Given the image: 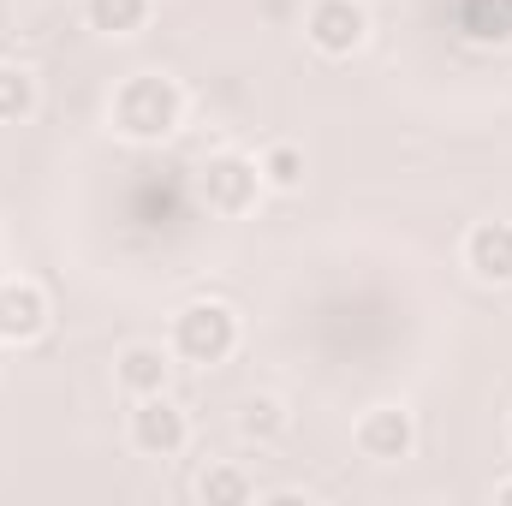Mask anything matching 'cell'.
<instances>
[{
  "label": "cell",
  "mask_w": 512,
  "mask_h": 506,
  "mask_svg": "<svg viewBox=\"0 0 512 506\" xmlns=\"http://www.w3.org/2000/svg\"><path fill=\"white\" fill-rule=\"evenodd\" d=\"M352 441H358L364 459H376V465H399V459L417 453V417H411L405 405H370V411L358 417Z\"/></svg>",
  "instance_id": "6"
},
{
  "label": "cell",
  "mask_w": 512,
  "mask_h": 506,
  "mask_svg": "<svg viewBox=\"0 0 512 506\" xmlns=\"http://www.w3.org/2000/svg\"><path fill=\"white\" fill-rule=\"evenodd\" d=\"M495 506H512V477L507 483H495Z\"/></svg>",
  "instance_id": "16"
},
{
  "label": "cell",
  "mask_w": 512,
  "mask_h": 506,
  "mask_svg": "<svg viewBox=\"0 0 512 506\" xmlns=\"http://www.w3.org/2000/svg\"><path fill=\"white\" fill-rule=\"evenodd\" d=\"M459 30L477 48H507L512 42V0H459Z\"/></svg>",
  "instance_id": "10"
},
{
  "label": "cell",
  "mask_w": 512,
  "mask_h": 506,
  "mask_svg": "<svg viewBox=\"0 0 512 506\" xmlns=\"http://www.w3.org/2000/svg\"><path fill=\"white\" fill-rule=\"evenodd\" d=\"M256 173H262L268 191H298L304 185V149L298 143H268L256 155Z\"/></svg>",
  "instance_id": "13"
},
{
  "label": "cell",
  "mask_w": 512,
  "mask_h": 506,
  "mask_svg": "<svg viewBox=\"0 0 512 506\" xmlns=\"http://www.w3.org/2000/svg\"><path fill=\"white\" fill-rule=\"evenodd\" d=\"M239 352V310L221 298H191L173 316V358L179 364H227Z\"/></svg>",
  "instance_id": "2"
},
{
  "label": "cell",
  "mask_w": 512,
  "mask_h": 506,
  "mask_svg": "<svg viewBox=\"0 0 512 506\" xmlns=\"http://www.w3.org/2000/svg\"><path fill=\"white\" fill-rule=\"evenodd\" d=\"M465 268L483 286H512V221H477L465 233Z\"/></svg>",
  "instance_id": "8"
},
{
  "label": "cell",
  "mask_w": 512,
  "mask_h": 506,
  "mask_svg": "<svg viewBox=\"0 0 512 506\" xmlns=\"http://www.w3.org/2000/svg\"><path fill=\"white\" fill-rule=\"evenodd\" d=\"M108 120L131 143H161L185 126V90L167 72H131L108 102Z\"/></svg>",
  "instance_id": "1"
},
{
  "label": "cell",
  "mask_w": 512,
  "mask_h": 506,
  "mask_svg": "<svg viewBox=\"0 0 512 506\" xmlns=\"http://www.w3.org/2000/svg\"><path fill=\"white\" fill-rule=\"evenodd\" d=\"M131 453H143V459H173V453H185V441H191V417L167 399V393H149V399H131Z\"/></svg>",
  "instance_id": "5"
},
{
  "label": "cell",
  "mask_w": 512,
  "mask_h": 506,
  "mask_svg": "<svg viewBox=\"0 0 512 506\" xmlns=\"http://www.w3.org/2000/svg\"><path fill=\"white\" fill-rule=\"evenodd\" d=\"M251 495H256V483L245 471H233V465H209L197 477V501H209V506H245Z\"/></svg>",
  "instance_id": "15"
},
{
  "label": "cell",
  "mask_w": 512,
  "mask_h": 506,
  "mask_svg": "<svg viewBox=\"0 0 512 506\" xmlns=\"http://www.w3.org/2000/svg\"><path fill=\"white\" fill-rule=\"evenodd\" d=\"M304 42L322 60H352L370 42V6L364 0H310L304 12Z\"/></svg>",
  "instance_id": "4"
},
{
  "label": "cell",
  "mask_w": 512,
  "mask_h": 506,
  "mask_svg": "<svg viewBox=\"0 0 512 506\" xmlns=\"http://www.w3.org/2000/svg\"><path fill=\"white\" fill-rule=\"evenodd\" d=\"M84 18L102 36H137L149 24V0H84Z\"/></svg>",
  "instance_id": "11"
},
{
  "label": "cell",
  "mask_w": 512,
  "mask_h": 506,
  "mask_svg": "<svg viewBox=\"0 0 512 506\" xmlns=\"http://www.w3.org/2000/svg\"><path fill=\"white\" fill-rule=\"evenodd\" d=\"M114 381H120L126 399L167 393V381H173V352H161V346H149V340H131L126 352L114 358Z\"/></svg>",
  "instance_id": "9"
},
{
  "label": "cell",
  "mask_w": 512,
  "mask_h": 506,
  "mask_svg": "<svg viewBox=\"0 0 512 506\" xmlns=\"http://www.w3.org/2000/svg\"><path fill=\"white\" fill-rule=\"evenodd\" d=\"M48 292L36 280H0V346H30L48 334Z\"/></svg>",
  "instance_id": "7"
},
{
  "label": "cell",
  "mask_w": 512,
  "mask_h": 506,
  "mask_svg": "<svg viewBox=\"0 0 512 506\" xmlns=\"http://www.w3.org/2000/svg\"><path fill=\"white\" fill-rule=\"evenodd\" d=\"M197 191H203V203L215 209V215H227V221H239V215H251L256 203H262V173H256L251 155H239V149H221V155H209L203 161V173H197Z\"/></svg>",
  "instance_id": "3"
},
{
  "label": "cell",
  "mask_w": 512,
  "mask_h": 506,
  "mask_svg": "<svg viewBox=\"0 0 512 506\" xmlns=\"http://www.w3.org/2000/svg\"><path fill=\"white\" fill-rule=\"evenodd\" d=\"M36 114V72L30 66H0V126H18Z\"/></svg>",
  "instance_id": "14"
},
{
  "label": "cell",
  "mask_w": 512,
  "mask_h": 506,
  "mask_svg": "<svg viewBox=\"0 0 512 506\" xmlns=\"http://www.w3.org/2000/svg\"><path fill=\"white\" fill-rule=\"evenodd\" d=\"M239 435L256 441V447L280 441V435H286V405H280L274 393H251V399L239 405Z\"/></svg>",
  "instance_id": "12"
}]
</instances>
